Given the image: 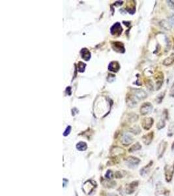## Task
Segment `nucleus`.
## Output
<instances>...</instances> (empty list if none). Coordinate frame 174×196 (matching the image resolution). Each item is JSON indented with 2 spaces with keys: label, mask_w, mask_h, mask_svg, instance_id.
I'll return each instance as SVG.
<instances>
[{
  "label": "nucleus",
  "mask_w": 174,
  "mask_h": 196,
  "mask_svg": "<svg viewBox=\"0 0 174 196\" xmlns=\"http://www.w3.org/2000/svg\"><path fill=\"white\" fill-rule=\"evenodd\" d=\"M164 173L166 181L170 182L172 181L174 173V164L172 166H169L168 165H166L164 168Z\"/></svg>",
  "instance_id": "nucleus-1"
},
{
  "label": "nucleus",
  "mask_w": 174,
  "mask_h": 196,
  "mask_svg": "<svg viewBox=\"0 0 174 196\" xmlns=\"http://www.w3.org/2000/svg\"><path fill=\"white\" fill-rule=\"evenodd\" d=\"M96 187V184H94V182L91 181H86L83 185V190L86 194H90L93 192L95 188Z\"/></svg>",
  "instance_id": "nucleus-2"
},
{
  "label": "nucleus",
  "mask_w": 174,
  "mask_h": 196,
  "mask_svg": "<svg viewBox=\"0 0 174 196\" xmlns=\"http://www.w3.org/2000/svg\"><path fill=\"white\" fill-rule=\"evenodd\" d=\"M153 111V105L150 103H145L140 108V113L142 115H146L151 113Z\"/></svg>",
  "instance_id": "nucleus-3"
},
{
  "label": "nucleus",
  "mask_w": 174,
  "mask_h": 196,
  "mask_svg": "<svg viewBox=\"0 0 174 196\" xmlns=\"http://www.w3.org/2000/svg\"><path fill=\"white\" fill-rule=\"evenodd\" d=\"M167 147V142L162 141L160 142L157 148V156L159 158H160L162 157V156L164 155V152L166 151Z\"/></svg>",
  "instance_id": "nucleus-4"
},
{
  "label": "nucleus",
  "mask_w": 174,
  "mask_h": 196,
  "mask_svg": "<svg viewBox=\"0 0 174 196\" xmlns=\"http://www.w3.org/2000/svg\"><path fill=\"white\" fill-rule=\"evenodd\" d=\"M153 124V119L152 118H145L142 121V126L145 129H149Z\"/></svg>",
  "instance_id": "nucleus-5"
},
{
  "label": "nucleus",
  "mask_w": 174,
  "mask_h": 196,
  "mask_svg": "<svg viewBox=\"0 0 174 196\" xmlns=\"http://www.w3.org/2000/svg\"><path fill=\"white\" fill-rule=\"evenodd\" d=\"M139 162H140V160L134 156H130L126 159V163L130 168H134L138 165Z\"/></svg>",
  "instance_id": "nucleus-6"
},
{
  "label": "nucleus",
  "mask_w": 174,
  "mask_h": 196,
  "mask_svg": "<svg viewBox=\"0 0 174 196\" xmlns=\"http://www.w3.org/2000/svg\"><path fill=\"white\" fill-rule=\"evenodd\" d=\"M133 94H134V96L136 98L137 100L144 99L145 98H146L147 97V94L146 92L140 89L134 90V91L133 92Z\"/></svg>",
  "instance_id": "nucleus-7"
},
{
  "label": "nucleus",
  "mask_w": 174,
  "mask_h": 196,
  "mask_svg": "<svg viewBox=\"0 0 174 196\" xmlns=\"http://www.w3.org/2000/svg\"><path fill=\"white\" fill-rule=\"evenodd\" d=\"M123 29L121 28V24L119 23H116L115 24L112 26L111 28V30H110V31L112 35H115V34H118V35H120L122 32Z\"/></svg>",
  "instance_id": "nucleus-8"
},
{
  "label": "nucleus",
  "mask_w": 174,
  "mask_h": 196,
  "mask_svg": "<svg viewBox=\"0 0 174 196\" xmlns=\"http://www.w3.org/2000/svg\"><path fill=\"white\" fill-rule=\"evenodd\" d=\"M138 182L137 181H134L133 182H131L130 184H129L127 185V186L126 188V193L128 194H131L134 193V190H135L136 188L138 186Z\"/></svg>",
  "instance_id": "nucleus-9"
},
{
  "label": "nucleus",
  "mask_w": 174,
  "mask_h": 196,
  "mask_svg": "<svg viewBox=\"0 0 174 196\" xmlns=\"http://www.w3.org/2000/svg\"><path fill=\"white\" fill-rule=\"evenodd\" d=\"M133 141V137H132L130 134L125 133L123 135L122 137V143L124 145L128 146L130 144H131Z\"/></svg>",
  "instance_id": "nucleus-10"
},
{
  "label": "nucleus",
  "mask_w": 174,
  "mask_h": 196,
  "mask_svg": "<svg viewBox=\"0 0 174 196\" xmlns=\"http://www.w3.org/2000/svg\"><path fill=\"white\" fill-rule=\"evenodd\" d=\"M153 132H150V133L145 135L144 136L142 137V140L145 145H149L151 144V142L153 141Z\"/></svg>",
  "instance_id": "nucleus-11"
},
{
  "label": "nucleus",
  "mask_w": 174,
  "mask_h": 196,
  "mask_svg": "<svg viewBox=\"0 0 174 196\" xmlns=\"http://www.w3.org/2000/svg\"><path fill=\"white\" fill-rule=\"evenodd\" d=\"M163 81H164V76L161 72H159L157 76V90H159L162 85Z\"/></svg>",
  "instance_id": "nucleus-12"
},
{
  "label": "nucleus",
  "mask_w": 174,
  "mask_h": 196,
  "mask_svg": "<svg viewBox=\"0 0 174 196\" xmlns=\"http://www.w3.org/2000/svg\"><path fill=\"white\" fill-rule=\"evenodd\" d=\"M81 58H83L84 60H85L86 61H88L91 58V54L90 52L87 49H83L81 50Z\"/></svg>",
  "instance_id": "nucleus-13"
},
{
  "label": "nucleus",
  "mask_w": 174,
  "mask_h": 196,
  "mask_svg": "<svg viewBox=\"0 0 174 196\" xmlns=\"http://www.w3.org/2000/svg\"><path fill=\"white\" fill-rule=\"evenodd\" d=\"M119 68H120V66L117 62H111L108 67L109 70L111 71H114V72H117V71L119 70Z\"/></svg>",
  "instance_id": "nucleus-14"
},
{
  "label": "nucleus",
  "mask_w": 174,
  "mask_h": 196,
  "mask_svg": "<svg viewBox=\"0 0 174 196\" xmlns=\"http://www.w3.org/2000/svg\"><path fill=\"white\" fill-rule=\"evenodd\" d=\"M114 45L115 46L114 49L116 51L121 53L125 52V48H124L123 44L121 43H119V42H115Z\"/></svg>",
  "instance_id": "nucleus-15"
},
{
  "label": "nucleus",
  "mask_w": 174,
  "mask_h": 196,
  "mask_svg": "<svg viewBox=\"0 0 174 196\" xmlns=\"http://www.w3.org/2000/svg\"><path fill=\"white\" fill-rule=\"evenodd\" d=\"M111 154L113 155H117V154H123L125 153V150H124L123 148H119V147H114L111 150Z\"/></svg>",
  "instance_id": "nucleus-16"
},
{
  "label": "nucleus",
  "mask_w": 174,
  "mask_h": 196,
  "mask_svg": "<svg viewBox=\"0 0 174 196\" xmlns=\"http://www.w3.org/2000/svg\"><path fill=\"white\" fill-rule=\"evenodd\" d=\"M174 62V56L173 54L170 55L169 57H168L163 61V64L164 65H170Z\"/></svg>",
  "instance_id": "nucleus-17"
},
{
  "label": "nucleus",
  "mask_w": 174,
  "mask_h": 196,
  "mask_svg": "<svg viewBox=\"0 0 174 196\" xmlns=\"http://www.w3.org/2000/svg\"><path fill=\"white\" fill-rule=\"evenodd\" d=\"M153 165V161H151L149 164H147V165L144 167V168H142L140 171V174L142 176H144L145 174H146L147 173H148L149 171V169Z\"/></svg>",
  "instance_id": "nucleus-18"
},
{
  "label": "nucleus",
  "mask_w": 174,
  "mask_h": 196,
  "mask_svg": "<svg viewBox=\"0 0 174 196\" xmlns=\"http://www.w3.org/2000/svg\"><path fill=\"white\" fill-rule=\"evenodd\" d=\"M87 148H88V146H87L86 142H78L77 145H76V148H77L78 150H80V151L86 150L87 149Z\"/></svg>",
  "instance_id": "nucleus-19"
},
{
  "label": "nucleus",
  "mask_w": 174,
  "mask_h": 196,
  "mask_svg": "<svg viewBox=\"0 0 174 196\" xmlns=\"http://www.w3.org/2000/svg\"><path fill=\"white\" fill-rule=\"evenodd\" d=\"M141 148H142V146L140 145V144H139V142H136V144L133 145V146L130 148V149H129V152H135V151L140 150Z\"/></svg>",
  "instance_id": "nucleus-20"
},
{
  "label": "nucleus",
  "mask_w": 174,
  "mask_h": 196,
  "mask_svg": "<svg viewBox=\"0 0 174 196\" xmlns=\"http://www.w3.org/2000/svg\"><path fill=\"white\" fill-rule=\"evenodd\" d=\"M174 135V122H172L169 126V128L168 129V136L172 137Z\"/></svg>",
  "instance_id": "nucleus-21"
},
{
  "label": "nucleus",
  "mask_w": 174,
  "mask_h": 196,
  "mask_svg": "<svg viewBox=\"0 0 174 196\" xmlns=\"http://www.w3.org/2000/svg\"><path fill=\"white\" fill-rule=\"evenodd\" d=\"M160 25L162 26V28H164L165 30H170L171 29V24L170 22H167L166 20H163L162 21V22L160 23Z\"/></svg>",
  "instance_id": "nucleus-22"
},
{
  "label": "nucleus",
  "mask_w": 174,
  "mask_h": 196,
  "mask_svg": "<svg viewBox=\"0 0 174 196\" xmlns=\"http://www.w3.org/2000/svg\"><path fill=\"white\" fill-rule=\"evenodd\" d=\"M165 121L164 120H160L159 122L157 124V128L159 129H162L165 126Z\"/></svg>",
  "instance_id": "nucleus-23"
},
{
  "label": "nucleus",
  "mask_w": 174,
  "mask_h": 196,
  "mask_svg": "<svg viewBox=\"0 0 174 196\" xmlns=\"http://www.w3.org/2000/svg\"><path fill=\"white\" fill-rule=\"evenodd\" d=\"M86 64L82 62H79L78 63V70L80 72H83L85 70Z\"/></svg>",
  "instance_id": "nucleus-24"
},
{
  "label": "nucleus",
  "mask_w": 174,
  "mask_h": 196,
  "mask_svg": "<svg viewBox=\"0 0 174 196\" xmlns=\"http://www.w3.org/2000/svg\"><path fill=\"white\" fill-rule=\"evenodd\" d=\"M164 95H165V92H164V93L160 94L159 95V96H157V99H156V101H157V103H160L162 102V99H164Z\"/></svg>",
  "instance_id": "nucleus-25"
},
{
  "label": "nucleus",
  "mask_w": 174,
  "mask_h": 196,
  "mask_svg": "<svg viewBox=\"0 0 174 196\" xmlns=\"http://www.w3.org/2000/svg\"><path fill=\"white\" fill-rule=\"evenodd\" d=\"M114 177V174L111 170H108L106 173V178L107 179H111Z\"/></svg>",
  "instance_id": "nucleus-26"
},
{
  "label": "nucleus",
  "mask_w": 174,
  "mask_h": 196,
  "mask_svg": "<svg viewBox=\"0 0 174 196\" xmlns=\"http://www.w3.org/2000/svg\"><path fill=\"white\" fill-rule=\"evenodd\" d=\"M131 131L133 132V133H134V134H138L139 132H140V129H139V127L136 126L131 129Z\"/></svg>",
  "instance_id": "nucleus-27"
},
{
  "label": "nucleus",
  "mask_w": 174,
  "mask_h": 196,
  "mask_svg": "<svg viewBox=\"0 0 174 196\" xmlns=\"http://www.w3.org/2000/svg\"><path fill=\"white\" fill-rule=\"evenodd\" d=\"M70 131H71V127L70 126H68L67 128V129H66V130L65 131L64 134H63V136H68V135L70 133Z\"/></svg>",
  "instance_id": "nucleus-28"
},
{
  "label": "nucleus",
  "mask_w": 174,
  "mask_h": 196,
  "mask_svg": "<svg viewBox=\"0 0 174 196\" xmlns=\"http://www.w3.org/2000/svg\"><path fill=\"white\" fill-rule=\"evenodd\" d=\"M168 5H169V7L171 8V9L174 10V1H172V0H170V1H167Z\"/></svg>",
  "instance_id": "nucleus-29"
},
{
  "label": "nucleus",
  "mask_w": 174,
  "mask_h": 196,
  "mask_svg": "<svg viewBox=\"0 0 174 196\" xmlns=\"http://www.w3.org/2000/svg\"><path fill=\"white\" fill-rule=\"evenodd\" d=\"M170 96L171 97H174V83H173L172 87H171Z\"/></svg>",
  "instance_id": "nucleus-30"
},
{
  "label": "nucleus",
  "mask_w": 174,
  "mask_h": 196,
  "mask_svg": "<svg viewBox=\"0 0 174 196\" xmlns=\"http://www.w3.org/2000/svg\"><path fill=\"white\" fill-rule=\"evenodd\" d=\"M115 177H116V178L119 179V178H121V177H123V175H122V174H121V172H120V171H117V172H116V173H115Z\"/></svg>",
  "instance_id": "nucleus-31"
},
{
  "label": "nucleus",
  "mask_w": 174,
  "mask_h": 196,
  "mask_svg": "<svg viewBox=\"0 0 174 196\" xmlns=\"http://www.w3.org/2000/svg\"><path fill=\"white\" fill-rule=\"evenodd\" d=\"M170 22L174 25V16H172V17L170 18Z\"/></svg>",
  "instance_id": "nucleus-32"
},
{
  "label": "nucleus",
  "mask_w": 174,
  "mask_h": 196,
  "mask_svg": "<svg viewBox=\"0 0 174 196\" xmlns=\"http://www.w3.org/2000/svg\"><path fill=\"white\" fill-rule=\"evenodd\" d=\"M63 186H66V183H67V182H68L67 181V180H66V179H63Z\"/></svg>",
  "instance_id": "nucleus-33"
}]
</instances>
